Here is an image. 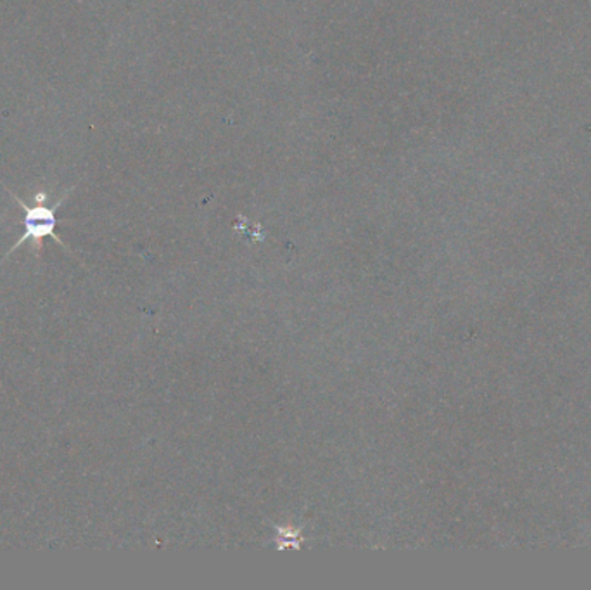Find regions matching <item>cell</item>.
Listing matches in <instances>:
<instances>
[{"mask_svg":"<svg viewBox=\"0 0 591 590\" xmlns=\"http://www.w3.org/2000/svg\"><path fill=\"white\" fill-rule=\"evenodd\" d=\"M73 189L75 187H70V189L65 190V195L61 196V199H58V201L55 203V206L46 205V190H39V193H37L36 205L33 206L27 205L23 199L18 198L14 193L9 190V195L12 196V199L18 201V205L21 206V210H23V218H21L20 222L21 227H23V234H21L18 243H16V245L12 246L8 253H6L4 260H8L9 255H11L12 252H16V249L21 248V246H23L27 242L31 243V246L36 248L37 253H40V249H42L43 239H46V237H51V239H55L58 245H61L62 248L70 252V246L65 245L61 237L56 234V227H58L59 224L56 214H58V210L61 208L65 199L68 198L71 193H73Z\"/></svg>","mask_w":591,"mask_h":590,"instance_id":"cell-1","label":"cell"}]
</instances>
